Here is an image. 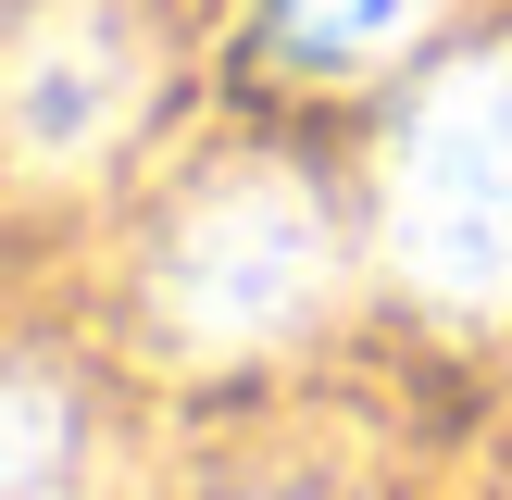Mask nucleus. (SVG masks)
I'll use <instances>...</instances> for the list:
<instances>
[{
	"label": "nucleus",
	"mask_w": 512,
	"mask_h": 500,
	"mask_svg": "<svg viewBox=\"0 0 512 500\" xmlns=\"http://www.w3.org/2000/svg\"><path fill=\"white\" fill-rule=\"evenodd\" d=\"M138 113V38L113 0H38L25 38L0 50V138L25 163H88Z\"/></svg>",
	"instance_id": "3"
},
{
	"label": "nucleus",
	"mask_w": 512,
	"mask_h": 500,
	"mask_svg": "<svg viewBox=\"0 0 512 500\" xmlns=\"http://www.w3.org/2000/svg\"><path fill=\"white\" fill-rule=\"evenodd\" d=\"M388 263L438 313L512 300V50H475L413 100L388 163Z\"/></svg>",
	"instance_id": "1"
},
{
	"label": "nucleus",
	"mask_w": 512,
	"mask_h": 500,
	"mask_svg": "<svg viewBox=\"0 0 512 500\" xmlns=\"http://www.w3.org/2000/svg\"><path fill=\"white\" fill-rule=\"evenodd\" d=\"M150 275H163L175 338L263 350V338H288V325L325 300L338 238H325V213H313L300 175H225V188H200L188 213H175V238H163Z\"/></svg>",
	"instance_id": "2"
},
{
	"label": "nucleus",
	"mask_w": 512,
	"mask_h": 500,
	"mask_svg": "<svg viewBox=\"0 0 512 500\" xmlns=\"http://www.w3.org/2000/svg\"><path fill=\"white\" fill-rule=\"evenodd\" d=\"M425 13H438V0H275L288 50H313V63H375V50H400Z\"/></svg>",
	"instance_id": "5"
},
{
	"label": "nucleus",
	"mask_w": 512,
	"mask_h": 500,
	"mask_svg": "<svg viewBox=\"0 0 512 500\" xmlns=\"http://www.w3.org/2000/svg\"><path fill=\"white\" fill-rule=\"evenodd\" d=\"M0 500H75V400L50 375H0Z\"/></svg>",
	"instance_id": "4"
}]
</instances>
